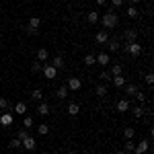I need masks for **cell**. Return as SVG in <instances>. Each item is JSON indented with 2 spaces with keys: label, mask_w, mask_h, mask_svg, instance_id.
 I'll list each match as a JSON object with an SVG mask.
<instances>
[{
  "label": "cell",
  "mask_w": 154,
  "mask_h": 154,
  "mask_svg": "<svg viewBox=\"0 0 154 154\" xmlns=\"http://www.w3.org/2000/svg\"><path fill=\"white\" fill-rule=\"evenodd\" d=\"M99 21L103 25V29H115L119 25V17H117L115 11H109V12H105L103 17H99Z\"/></svg>",
  "instance_id": "6da1fadb"
},
{
  "label": "cell",
  "mask_w": 154,
  "mask_h": 154,
  "mask_svg": "<svg viewBox=\"0 0 154 154\" xmlns=\"http://www.w3.org/2000/svg\"><path fill=\"white\" fill-rule=\"evenodd\" d=\"M123 49H125V54H130V56H134V58L142 54V45H140L138 41H131V43H128Z\"/></svg>",
  "instance_id": "7a4b0ae2"
},
{
  "label": "cell",
  "mask_w": 154,
  "mask_h": 154,
  "mask_svg": "<svg viewBox=\"0 0 154 154\" xmlns=\"http://www.w3.org/2000/svg\"><path fill=\"white\" fill-rule=\"evenodd\" d=\"M43 76H45V78H48V80H54V78H56V76H58V70H56V68H54V66H49V64H45V62H43Z\"/></svg>",
  "instance_id": "3957f363"
},
{
  "label": "cell",
  "mask_w": 154,
  "mask_h": 154,
  "mask_svg": "<svg viewBox=\"0 0 154 154\" xmlns=\"http://www.w3.org/2000/svg\"><path fill=\"white\" fill-rule=\"evenodd\" d=\"M21 146H23L25 150H29V152H31V150H35L37 142H35V138H33V136H27L25 140H21Z\"/></svg>",
  "instance_id": "277c9868"
},
{
  "label": "cell",
  "mask_w": 154,
  "mask_h": 154,
  "mask_svg": "<svg viewBox=\"0 0 154 154\" xmlns=\"http://www.w3.org/2000/svg\"><path fill=\"white\" fill-rule=\"evenodd\" d=\"M148 148H150V142L148 140H142L140 144L134 146V154H144V152H148Z\"/></svg>",
  "instance_id": "5b68a950"
},
{
  "label": "cell",
  "mask_w": 154,
  "mask_h": 154,
  "mask_svg": "<svg viewBox=\"0 0 154 154\" xmlns=\"http://www.w3.org/2000/svg\"><path fill=\"white\" fill-rule=\"evenodd\" d=\"M95 58H97V64H99V66H103V68H107V66H109V62H111L107 51H101V54H99V56H95Z\"/></svg>",
  "instance_id": "8992f818"
},
{
  "label": "cell",
  "mask_w": 154,
  "mask_h": 154,
  "mask_svg": "<svg viewBox=\"0 0 154 154\" xmlns=\"http://www.w3.org/2000/svg\"><path fill=\"white\" fill-rule=\"evenodd\" d=\"M66 86H68V91H80L82 88V80L80 78H70Z\"/></svg>",
  "instance_id": "52a82bcc"
},
{
  "label": "cell",
  "mask_w": 154,
  "mask_h": 154,
  "mask_svg": "<svg viewBox=\"0 0 154 154\" xmlns=\"http://www.w3.org/2000/svg\"><path fill=\"white\" fill-rule=\"evenodd\" d=\"M123 37H125L128 43H131V41L138 39V31H136V29H125V31H123Z\"/></svg>",
  "instance_id": "ba28073f"
},
{
  "label": "cell",
  "mask_w": 154,
  "mask_h": 154,
  "mask_svg": "<svg viewBox=\"0 0 154 154\" xmlns=\"http://www.w3.org/2000/svg\"><path fill=\"white\" fill-rule=\"evenodd\" d=\"M107 39H109V31H107V29H101V31L95 35L97 43H107Z\"/></svg>",
  "instance_id": "9c48e42d"
},
{
  "label": "cell",
  "mask_w": 154,
  "mask_h": 154,
  "mask_svg": "<svg viewBox=\"0 0 154 154\" xmlns=\"http://www.w3.org/2000/svg\"><path fill=\"white\" fill-rule=\"evenodd\" d=\"M115 107H117L119 113H125V111H130V101H128V99H119Z\"/></svg>",
  "instance_id": "30bf717a"
},
{
  "label": "cell",
  "mask_w": 154,
  "mask_h": 154,
  "mask_svg": "<svg viewBox=\"0 0 154 154\" xmlns=\"http://www.w3.org/2000/svg\"><path fill=\"white\" fill-rule=\"evenodd\" d=\"M12 121H14V117H12L11 113H2V115H0V125H4V128L12 125Z\"/></svg>",
  "instance_id": "8fae6325"
},
{
  "label": "cell",
  "mask_w": 154,
  "mask_h": 154,
  "mask_svg": "<svg viewBox=\"0 0 154 154\" xmlns=\"http://www.w3.org/2000/svg\"><path fill=\"white\" fill-rule=\"evenodd\" d=\"M37 113H39L41 117H45V115H49V105L45 103V101H41V103L37 105Z\"/></svg>",
  "instance_id": "7c38bea8"
},
{
  "label": "cell",
  "mask_w": 154,
  "mask_h": 154,
  "mask_svg": "<svg viewBox=\"0 0 154 154\" xmlns=\"http://www.w3.org/2000/svg\"><path fill=\"white\" fill-rule=\"evenodd\" d=\"M111 82H113V86H117V88H123V86H125V76H123V74L113 76V78H111Z\"/></svg>",
  "instance_id": "4fadbf2b"
},
{
  "label": "cell",
  "mask_w": 154,
  "mask_h": 154,
  "mask_svg": "<svg viewBox=\"0 0 154 154\" xmlns=\"http://www.w3.org/2000/svg\"><path fill=\"white\" fill-rule=\"evenodd\" d=\"M49 60V51L45 48H41V49H37V62H48Z\"/></svg>",
  "instance_id": "5bb4252c"
},
{
  "label": "cell",
  "mask_w": 154,
  "mask_h": 154,
  "mask_svg": "<svg viewBox=\"0 0 154 154\" xmlns=\"http://www.w3.org/2000/svg\"><path fill=\"white\" fill-rule=\"evenodd\" d=\"M66 111H68V115L74 117V115L80 113V105H78V103H68V109H66Z\"/></svg>",
  "instance_id": "9a60e30c"
},
{
  "label": "cell",
  "mask_w": 154,
  "mask_h": 154,
  "mask_svg": "<svg viewBox=\"0 0 154 154\" xmlns=\"http://www.w3.org/2000/svg\"><path fill=\"white\" fill-rule=\"evenodd\" d=\"M27 27H29V29H33V31H37V29L41 27V19H39V17H31Z\"/></svg>",
  "instance_id": "2e32d148"
},
{
  "label": "cell",
  "mask_w": 154,
  "mask_h": 154,
  "mask_svg": "<svg viewBox=\"0 0 154 154\" xmlns=\"http://www.w3.org/2000/svg\"><path fill=\"white\" fill-rule=\"evenodd\" d=\"M95 93H97V97H99V99H105L107 93H109V88H107V84H99V86L95 88Z\"/></svg>",
  "instance_id": "e0dca14e"
},
{
  "label": "cell",
  "mask_w": 154,
  "mask_h": 154,
  "mask_svg": "<svg viewBox=\"0 0 154 154\" xmlns=\"http://www.w3.org/2000/svg\"><path fill=\"white\" fill-rule=\"evenodd\" d=\"M49 66H54L56 70H62L64 68V60H62V56H56V58H51V64Z\"/></svg>",
  "instance_id": "ac0fdd59"
},
{
  "label": "cell",
  "mask_w": 154,
  "mask_h": 154,
  "mask_svg": "<svg viewBox=\"0 0 154 154\" xmlns=\"http://www.w3.org/2000/svg\"><path fill=\"white\" fill-rule=\"evenodd\" d=\"M14 113H19V115H27V105H25L23 101H19V103L14 105Z\"/></svg>",
  "instance_id": "d6986e66"
},
{
  "label": "cell",
  "mask_w": 154,
  "mask_h": 154,
  "mask_svg": "<svg viewBox=\"0 0 154 154\" xmlns=\"http://www.w3.org/2000/svg\"><path fill=\"white\" fill-rule=\"evenodd\" d=\"M128 17H130V19H138V17H140V11H138V8H136V6H134V4H131V6H128Z\"/></svg>",
  "instance_id": "ffe728a7"
},
{
  "label": "cell",
  "mask_w": 154,
  "mask_h": 154,
  "mask_svg": "<svg viewBox=\"0 0 154 154\" xmlns=\"http://www.w3.org/2000/svg\"><path fill=\"white\" fill-rule=\"evenodd\" d=\"M109 74H111V78H113V76H119V74H123V68H121V64H115V66H111Z\"/></svg>",
  "instance_id": "44dd1931"
},
{
  "label": "cell",
  "mask_w": 154,
  "mask_h": 154,
  "mask_svg": "<svg viewBox=\"0 0 154 154\" xmlns=\"http://www.w3.org/2000/svg\"><path fill=\"white\" fill-rule=\"evenodd\" d=\"M86 21L88 23H99V12H95V11H91V12H86Z\"/></svg>",
  "instance_id": "7402d4cb"
},
{
  "label": "cell",
  "mask_w": 154,
  "mask_h": 154,
  "mask_svg": "<svg viewBox=\"0 0 154 154\" xmlns=\"http://www.w3.org/2000/svg\"><path fill=\"white\" fill-rule=\"evenodd\" d=\"M136 93H138V86H136V84H128V86H125V99H128V97H134Z\"/></svg>",
  "instance_id": "603a6c76"
},
{
  "label": "cell",
  "mask_w": 154,
  "mask_h": 154,
  "mask_svg": "<svg viewBox=\"0 0 154 154\" xmlns=\"http://www.w3.org/2000/svg\"><path fill=\"white\" fill-rule=\"evenodd\" d=\"M56 97H58L60 101H62V99H66V97H68V86H66V84H64V86H60L58 93H56Z\"/></svg>",
  "instance_id": "cb8c5ba5"
},
{
  "label": "cell",
  "mask_w": 154,
  "mask_h": 154,
  "mask_svg": "<svg viewBox=\"0 0 154 154\" xmlns=\"http://www.w3.org/2000/svg\"><path fill=\"white\" fill-rule=\"evenodd\" d=\"M31 99L37 101V103H41V101H43V93H41V88H35V91L31 93Z\"/></svg>",
  "instance_id": "d4e9b609"
},
{
  "label": "cell",
  "mask_w": 154,
  "mask_h": 154,
  "mask_svg": "<svg viewBox=\"0 0 154 154\" xmlns=\"http://www.w3.org/2000/svg\"><path fill=\"white\" fill-rule=\"evenodd\" d=\"M107 45H109V51H117L119 49V41L117 39H107Z\"/></svg>",
  "instance_id": "484cf974"
},
{
  "label": "cell",
  "mask_w": 154,
  "mask_h": 154,
  "mask_svg": "<svg viewBox=\"0 0 154 154\" xmlns=\"http://www.w3.org/2000/svg\"><path fill=\"white\" fill-rule=\"evenodd\" d=\"M95 64H97V58L93 54H86L84 56V66H95Z\"/></svg>",
  "instance_id": "4316f807"
},
{
  "label": "cell",
  "mask_w": 154,
  "mask_h": 154,
  "mask_svg": "<svg viewBox=\"0 0 154 154\" xmlns=\"http://www.w3.org/2000/svg\"><path fill=\"white\" fill-rule=\"evenodd\" d=\"M131 113H134V117H136V119H140L144 115V107L142 105H136L134 109H131Z\"/></svg>",
  "instance_id": "83f0119b"
},
{
  "label": "cell",
  "mask_w": 154,
  "mask_h": 154,
  "mask_svg": "<svg viewBox=\"0 0 154 154\" xmlns=\"http://www.w3.org/2000/svg\"><path fill=\"white\" fill-rule=\"evenodd\" d=\"M134 140H125V144H123V152L125 154H130V152H134Z\"/></svg>",
  "instance_id": "f1b7e54d"
},
{
  "label": "cell",
  "mask_w": 154,
  "mask_h": 154,
  "mask_svg": "<svg viewBox=\"0 0 154 154\" xmlns=\"http://www.w3.org/2000/svg\"><path fill=\"white\" fill-rule=\"evenodd\" d=\"M134 136H136L134 128H125V130H123V138H125V140H134Z\"/></svg>",
  "instance_id": "f546056e"
},
{
  "label": "cell",
  "mask_w": 154,
  "mask_h": 154,
  "mask_svg": "<svg viewBox=\"0 0 154 154\" xmlns=\"http://www.w3.org/2000/svg\"><path fill=\"white\" fill-rule=\"evenodd\" d=\"M48 131H49V125H48V123H41V125H37V134H39V136H45Z\"/></svg>",
  "instance_id": "4dcf8cb0"
},
{
  "label": "cell",
  "mask_w": 154,
  "mask_h": 154,
  "mask_svg": "<svg viewBox=\"0 0 154 154\" xmlns=\"http://www.w3.org/2000/svg\"><path fill=\"white\" fill-rule=\"evenodd\" d=\"M23 128H27V130L33 128V117H31V115H25L23 117Z\"/></svg>",
  "instance_id": "1f68e13d"
},
{
  "label": "cell",
  "mask_w": 154,
  "mask_h": 154,
  "mask_svg": "<svg viewBox=\"0 0 154 154\" xmlns=\"http://www.w3.org/2000/svg\"><path fill=\"white\" fill-rule=\"evenodd\" d=\"M43 70V62H33V64H31V72H41Z\"/></svg>",
  "instance_id": "d6a6232c"
},
{
  "label": "cell",
  "mask_w": 154,
  "mask_h": 154,
  "mask_svg": "<svg viewBox=\"0 0 154 154\" xmlns=\"http://www.w3.org/2000/svg\"><path fill=\"white\" fill-rule=\"evenodd\" d=\"M134 97H136V101H138L140 105H144V103H146V99H148V97L144 95L142 91H138V93H136V95H134Z\"/></svg>",
  "instance_id": "836d02e7"
},
{
  "label": "cell",
  "mask_w": 154,
  "mask_h": 154,
  "mask_svg": "<svg viewBox=\"0 0 154 154\" xmlns=\"http://www.w3.org/2000/svg\"><path fill=\"white\" fill-rule=\"evenodd\" d=\"M0 109H2V111H6V109H11V103H8V101H6L4 97H0Z\"/></svg>",
  "instance_id": "e575fe53"
},
{
  "label": "cell",
  "mask_w": 154,
  "mask_h": 154,
  "mask_svg": "<svg viewBox=\"0 0 154 154\" xmlns=\"http://www.w3.org/2000/svg\"><path fill=\"white\" fill-rule=\"evenodd\" d=\"M99 78H101V80H105V82H107V80H111V74H109V70H103L101 74H99Z\"/></svg>",
  "instance_id": "d590c367"
},
{
  "label": "cell",
  "mask_w": 154,
  "mask_h": 154,
  "mask_svg": "<svg viewBox=\"0 0 154 154\" xmlns=\"http://www.w3.org/2000/svg\"><path fill=\"white\" fill-rule=\"evenodd\" d=\"M8 146L17 150V148H21V140H19V138H12V140H11V144H8Z\"/></svg>",
  "instance_id": "8d00e7d4"
},
{
  "label": "cell",
  "mask_w": 154,
  "mask_h": 154,
  "mask_svg": "<svg viewBox=\"0 0 154 154\" xmlns=\"http://www.w3.org/2000/svg\"><path fill=\"white\" fill-rule=\"evenodd\" d=\"M27 136H29V130H19L17 131V138H19V140H25Z\"/></svg>",
  "instance_id": "74e56055"
},
{
  "label": "cell",
  "mask_w": 154,
  "mask_h": 154,
  "mask_svg": "<svg viewBox=\"0 0 154 154\" xmlns=\"http://www.w3.org/2000/svg\"><path fill=\"white\" fill-rule=\"evenodd\" d=\"M146 84H150V86L154 84V74H152V72H148V74H146Z\"/></svg>",
  "instance_id": "f35d334b"
},
{
  "label": "cell",
  "mask_w": 154,
  "mask_h": 154,
  "mask_svg": "<svg viewBox=\"0 0 154 154\" xmlns=\"http://www.w3.org/2000/svg\"><path fill=\"white\" fill-rule=\"evenodd\" d=\"M123 2H125V0H111L113 8H119V6H123Z\"/></svg>",
  "instance_id": "ab89813d"
},
{
  "label": "cell",
  "mask_w": 154,
  "mask_h": 154,
  "mask_svg": "<svg viewBox=\"0 0 154 154\" xmlns=\"http://www.w3.org/2000/svg\"><path fill=\"white\" fill-rule=\"evenodd\" d=\"M25 33H27V35H35L37 31H33V29H29V27H27V29H25Z\"/></svg>",
  "instance_id": "60d3db41"
},
{
  "label": "cell",
  "mask_w": 154,
  "mask_h": 154,
  "mask_svg": "<svg viewBox=\"0 0 154 154\" xmlns=\"http://www.w3.org/2000/svg\"><path fill=\"white\" fill-rule=\"evenodd\" d=\"M97 4H99V6H105V4H107V0H97Z\"/></svg>",
  "instance_id": "b9f144b4"
},
{
  "label": "cell",
  "mask_w": 154,
  "mask_h": 154,
  "mask_svg": "<svg viewBox=\"0 0 154 154\" xmlns=\"http://www.w3.org/2000/svg\"><path fill=\"white\" fill-rule=\"evenodd\" d=\"M66 154H76V150H68V152H66Z\"/></svg>",
  "instance_id": "7bdbcfd3"
},
{
  "label": "cell",
  "mask_w": 154,
  "mask_h": 154,
  "mask_svg": "<svg viewBox=\"0 0 154 154\" xmlns=\"http://www.w3.org/2000/svg\"><path fill=\"white\" fill-rule=\"evenodd\" d=\"M130 2H131V4H138V2H140V0H130Z\"/></svg>",
  "instance_id": "ee69618b"
},
{
  "label": "cell",
  "mask_w": 154,
  "mask_h": 154,
  "mask_svg": "<svg viewBox=\"0 0 154 154\" xmlns=\"http://www.w3.org/2000/svg\"><path fill=\"white\" fill-rule=\"evenodd\" d=\"M117 154H125V152H117Z\"/></svg>",
  "instance_id": "f6af8a7d"
}]
</instances>
